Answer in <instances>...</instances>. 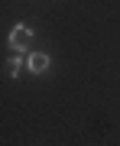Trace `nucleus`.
<instances>
[{"label":"nucleus","mask_w":120,"mask_h":146,"mask_svg":"<svg viewBox=\"0 0 120 146\" xmlns=\"http://www.w3.org/2000/svg\"><path fill=\"white\" fill-rule=\"evenodd\" d=\"M32 42V29L26 26V23H16V26L10 29V49H16V52H26Z\"/></svg>","instance_id":"obj_1"},{"label":"nucleus","mask_w":120,"mask_h":146,"mask_svg":"<svg viewBox=\"0 0 120 146\" xmlns=\"http://www.w3.org/2000/svg\"><path fill=\"white\" fill-rule=\"evenodd\" d=\"M49 65H52V58H49L46 52H29V55H26V68H29L32 75L49 72Z\"/></svg>","instance_id":"obj_2"},{"label":"nucleus","mask_w":120,"mask_h":146,"mask_svg":"<svg viewBox=\"0 0 120 146\" xmlns=\"http://www.w3.org/2000/svg\"><path fill=\"white\" fill-rule=\"evenodd\" d=\"M20 65H23V55H13L10 62H7V72H10L13 78H16V75H20Z\"/></svg>","instance_id":"obj_3"}]
</instances>
